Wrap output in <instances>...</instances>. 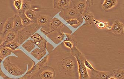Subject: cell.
I'll return each instance as SVG.
<instances>
[{"label":"cell","instance_id":"11","mask_svg":"<svg viewBox=\"0 0 124 79\" xmlns=\"http://www.w3.org/2000/svg\"><path fill=\"white\" fill-rule=\"evenodd\" d=\"M81 17L83 20L85 21L84 24L82 25V26H87L94 24L95 17L93 13L89 12V10H86L81 15Z\"/></svg>","mask_w":124,"mask_h":79},{"label":"cell","instance_id":"6","mask_svg":"<svg viewBox=\"0 0 124 79\" xmlns=\"http://www.w3.org/2000/svg\"><path fill=\"white\" fill-rule=\"evenodd\" d=\"M92 0H75L72 1V6L81 15L85 10L89 9L92 5Z\"/></svg>","mask_w":124,"mask_h":79},{"label":"cell","instance_id":"18","mask_svg":"<svg viewBox=\"0 0 124 79\" xmlns=\"http://www.w3.org/2000/svg\"><path fill=\"white\" fill-rule=\"evenodd\" d=\"M117 3L116 0H105L102 4V8L105 11H108L116 6Z\"/></svg>","mask_w":124,"mask_h":79},{"label":"cell","instance_id":"41","mask_svg":"<svg viewBox=\"0 0 124 79\" xmlns=\"http://www.w3.org/2000/svg\"><path fill=\"white\" fill-rule=\"evenodd\" d=\"M108 79H116V78H115L113 77H111L109 78H108Z\"/></svg>","mask_w":124,"mask_h":79},{"label":"cell","instance_id":"42","mask_svg":"<svg viewBox=\"0 0 124 79\" xmlns=\"http://www.w3.org/2000/svg\"></svg>","mask_w":124,"mask_h":79},{"label":"cell","instance_id":"2","mask_svg":"<svg viewBox=\"0 0 124 79\" xmlns=\"http://www.w3.org/2000/svg\"><path fill=\"white\" fill-rule=\"evenodd\" d=\"M71 50V55L75 58L78 63L79 79H90L87 68L84 63L86 58L77 46H74Z\"/></svg>","mask_w":124,"mask_h":79},{"label":"cell","instance_id":"3","mask_svg":"<svg viewBox=\"0 0 124 79\" xmlns=\"http://www.w3.org/2000/svg\"><path fill=\"white\" fill-rule=\"evenodd\" d=\"M41 27L37 23H33L29 26L25 27L21 31L17 32V36L15 42L21 45Z\"/></svg>","mask_w":124,"mask_h":79},{"label":"cell","instance_id":"39","mask_svg":"<svg viewBox=\"0 0 124 79\" xmlns=\"http://www.w3.org/2000/svg\"><path fill=\"white\" fill-rule=\"evenodd\" d=\"M106 28H107V29H108V30H110V31L111 29V26H106Z\"/></svg>","mask_w":124,"mask_h":79},{"label":"cell","instance_id":"24","mask_svg":"<svg viewBox=\"0 0 124 79\" xmlns=\"http://www.w3.org/2000/svg\"><path fill=\"white\" fill-rule=\"evenodd\" d=\"M112 77L116 79H124V69L120 68L114 70L112 71Z\"/></svg>","mask_w":124,"mask_h":79},{"label":"cell","instance_id":"17","mask_svg":"<svg viewBox=\"0 0 124 79\" xmlns=\"http://www.w3.org/2000/svg\"><path fill=\"white\" fill-rule=\"evenodd\" d=\"M46 53V49L41 50L39 48L35 49L30 53V54L38 60H40L43 58Z\"/></svg>","mask_w":124,"mask_h":79},{"label":"cell","instance_id":"12","mask_svg":"<svg viewBox=\"0 0 124 79\" xmlns=\"http://www.w3.org/2000/svg\"><path fill=\"white\" fill-rule=\"evenodd\" d=\"M71 1L70 0H54L53 1L54 8L62 10L65 9L70 7Z\"/></svg>","mask_w":124,"mask_h":79},{"label":"cell","instance_id":"38","mask_svg":"<svg viewBox=\"0 0 124 79\" xmlns=\"http://www.w3.org/2000/svg\"><path fill=\"white\" fill-rule=\"evenodd\" d=\"M3 79H16V78H12L9 77H8V76H6Z\"/></svg>","mask_w":124,"mask_h":79},{"label":"cell","instance_id":"35","mask_svg":"<svg viewBox=\"0 0 124 79\" xmlns=\"http://www.w3.org/2000/svg\"><path fill=\"white\" fill-rule=\"evenodd\" d=\"M6 76H7V75L5 74L4 72L2 70L1 67H0V77H2V78H4Z\"/></svg>","mask_w":124,"mask_h":79},{"label":"cell","instance_id":"4","mask_svg":"<svg viewBox=\"0 0 124 79\" xmlns=\"http://www.w3.org/2000/svg\"><path fill=\"white\" fill-rule=\"evenodd\" d=\"M4 69L10 75L19 77L24 75L25 72L22 70L19 67L10 61V56L7 57L3 62Z\"/></svg>","mask_w":124,"mask_h":79},{"label":"cell","instance_id":"5","mask_svg":"<svg viewBox=\"0 0 124 79\" xmlns=\"http://www.w3.org/2000/svg\"><path fill=\"white\" fill-rule=\"evenodd\" d=\"M59 15L65 21L71 19H79L82 18L81 15L72 6L71 7L70 6L67 9L61 11Z\"/></svg>","mask_w":124,"mask_h":79},{"label":"cell","instance_id":"22","mask_svg":"<svg viewBox=\"0 0 124 79\" xmlns=\"http://www.w3.org/2000/svg\"><path fill=\"white\" fill-rule=\"evenodd\" d=\"M13 51L11 49L8 47L1 46L0 48V56L4 59L12 55L13 53Z\"/></svg>","mask_w":124,"mask_h":79},{"label":"cell","instance_id":"30","mask_svg":"<svg viewBox=\"0 0 124 79\" xmlns=\"http://www.w3.org/2000/svg\"><path fill=\"white\" fill-rule=\"evenodd\" d=\"M93 22H94V24L97 25L98 28L100 29H103L106 27L105 22H103L102 21H99V20H96L95 19Z\"/></svg>","mask_w":124,"mask_h":79},{"label":"cell","instance_id":"7","mask_svg":"<svg viewBox=\"0 0 124 79\" xmlns=\"http://www.w3.org/2000/svg\"><path fill=\"white\" fill-rule=\"evenodd\" d=\"M37 75L42 79H54L55 76L54 69L48 66L43 68Z\"/></svg>","mask_w":124,"mask_h":79},{"label":"cell","instance_id":"8","mask_svg":"<svg viewBox=\"0 0 124 79\" xmlns=\"http://www.w3.org/2000/svg\"><path fill=\"white\" fill-rule=\"evenodd\" d=\"M112 71H101L95 69L90 70V79H108L112 77Z\"/></svg>","mask_w":124,"mask_h":79},{"label":"cell","instance_id":"27","mask_svg":"<svg viewBox=\"0 0 124 79\" xmlns=\"http://www.w3.org/2000/svg\"><path fill=\"white\" fill-rule=\"evenodd\" d=\"M49 57V54H48L45 57H44L38 63H37V65H38V67L40 70H41V69H42L44 67L46 66V65L48 61Z\"/></svg>","mask_w":124,"mask_h":79},{"label":"cell","instance_id":"28","mask_svg":"<svg viewBox=\"0 0 124 79\" xmlns=\"http://www.w3.org/2000/svg\"><path fill=\"white\" fill-rule=\"evenodd\" d=\"M31 4L29 1L27 0H23L22 5V9L21 10L23 11H26L27 10L31 9Z\"/></svg>","mask_w":124,"mask_h":79},{"label":"cell","instance_id":"33","mask_svg":"<svg viewBox=\"0 0 124 79\" xmlns=\"http://www.w3.org/2000/svg\"><path fill=\"white\" fill-rule=\"evenodd\" d=\"M63 42H64L65 46L66 47L70 49H72L74 46V44H73V43L71 42L70 41H63Z\"/></svg>","mask_w":124,"mask_h":79},{"label":"cell","instance_id":"34","mask_svg":"<svg viewBox=\"0 0 124 79\" xmlns=\"http://www.w3.org/2000/svg\"><path fill=\"white\" fill-rule=\"evenodd\" d=\"M5 36L2 33V31L0 32V47L2 46L4 42Z\"/></svg>","mask_w":124,"mask_h":79},{"label":"cell","instance_id":"21","mask_svg":"<svg viewBox=\"0 0 124 79\" xmlns=\"http://www.w3.org/2000/svg\"><path fill=\"white\" fill-rule=\"evenodd\" d=\"M17 34V32L15 31L13 29L10 31L5 36L3 44L10 42H15Z\"/></svg>","mask_w":124,"mask_h":79},{"label":"cell","instance_id":"25","mask_svg":"<svg viewBox=\"0 0 124 79\" xmlns=\"http://www.w3.org/2000/svg\"><path fill=\"white\" fill-rule=\"evenodd\" d=\"M20 46L17 42H15L12 41L7 42L5 44H3L2 46L8 47L11 49L12 51H14L15 50L18 49Z\"/></svg>","mask_w":124,"mask_h":79},{"label":"cell","instance_id":"19","mask_svg":"<svg viewBox=\"0 0 124 79\" xmlns=\"http://www.w3.org/2000/svg\"><path fill=\"white\" fill-rule=\"evenodd\" d=\"M25 13L27 17L33 23H37L38 16V14L36 10L31 8L25 11Z\"/></svg>","mask_w":124,"mask_h":79},{"label":"cell","instance_id":"40","mask_svg":"<svg viewBox=\"0 0 124 79\" xmlns=\"http://www.w3.org/2000/svg\"><path fill=\"white\" fill-rule=\"evenodd\" d=\"M3 59L2 58H1L0 56V65H1V63H2V62L3 61Z\"/></svg>","mask_w":124,"mask_h":79},{"label":"cell","instance_id":"16","mask_svg":"<svg viewBox=\"0 0 124 79\" xmlns=\"http://www.w3.org/2000/svg\"><path fill=\"white\" fill-rule=\"evenodd\" d=\"M24 26L22 20L18 14L14 15L13 19V30L16 32L19 31L23 29Z\"/></svg>","mask_w":124,"mask_h":79},{"label":"cell","instance_id":"1","mask_svg":"<svg viewBox=\"0 0 124 79\" xmlns=\"http://www.w3.org/2000/svg\"><path fill=\"white\" fill-rule=\"evenodd\" d=\"M57 67L61 74L71 76L77 69V60L72 56L65 57L57 62Z\"/></svg>","mask_w":124,"mask_h":79},{"label":"cell","instance_id":"37","mask_svg":"<svg viewBox=\"0 0 124 79\" xmlns=\"http://www.w3.org/2000/svg\"><path fill=\"white\" fill-rule=\"evenodd\" d=\"M30 79H42L40 77H39L37 75L34 76L33 77L30 78Z\"/></svg>","mask_w":124,"mask_h":79},{"label":"cell","instance_id":"14","mask_svg":"<svg viewBox=\"0 0 124 79\" xmlns=\"http://www.w3.org/2000/svg\"><path fill=\"white\" fill-rule=\"evenodd\" d=\"M51 19V17L50 16L42 15L38 16L37 23L41 27H50Z\"/></svg>","mask_w":124,"mask_h":79},{"label":"cell","instance_id":"23","mask_svg":"<svg viewBox=\"0 0 124 79\" xmlns=\"http://www.w3.org/2000/svg\"><path fill=\"white\" fill-rule=\"evenodd\" d=\"M22 46L28 53H30L35 48L36 45L32 39H29L23 44Z\"/></svg>","mask_w":124,"mask_h":79},{"label":"cell","instance_id":"13","mask_svg":"<svg viewBox=\"0 0 124 79\" xmlns=\"http://www.w3.org/2000/svg\"><path fill=\"white\" fill-rule=\"evenodd\" d=\"M124 24L119 20H116L114 21L111 26L110 30L112 32L116 34L123 35H124Z\"/></svg>","mask_w":124,"mask_h":79},{"label":"cell","instance_id":"36","mask_svg":"<svg viewBox=\"0 0 124 79\" xmlns=\"http://www.w3.org/2000/svg\"><path fill=\"white\" fill-rule=\"evenodd\" d=\"M17 79H30V78L29 77H27L26 75H24L22 77H21L19 78H17Z\"/></svg>","mask_w":124,"mask_h":79},{"label":"cell","instance_id":"20","mask_svg":"<svg viewBox=\"0 0 124 79\" xmlns=\"http://www.w3.org/2000/svg\"><path fill=\"white\" fill-rule=\"evenodd\" d=\"M18 15L22 20V23L24 26H27L34 23L27 17L24 11L22 10L18 11Z\"/></svg>","mask_w":124,"mask_h":79},{"label":"cell","instance_id":"26","mask_svg":"<svg viewBox=\"0 0 124 79\" xmlns=\"http://www.w3.org/2000/svg\"><path fill=\"white\" fill-rule=\"evenodd\" d=\"M66 22L70 26H76L80 25L83 22V20L82 17L79 19H71L66 20Z\"/></svg>","mask_w":124,"mask_h":79},{"label":"cell","instance_id":"32","mask_svg":"<svg viewBox=\"0 0 124 79\" xmlns=\"http://www.w3.org/2000/svg\"><path fill=\"white\" fill-rule=\"evenodd\" d=\"M84 63L85 67H86V68L89 69V70H92L95 69V68L93 67L91 63L89 62L88 61L87 59H85V60L84 61Z\"/></svg>","mask_w":124,"mask_h":79},{"label":"cell","instance_id":"31","mask_svg":"<svg viewBox=\"0 0 124 79\" xmlns=\"http://www.w3.org/2000/svg\"><path fill=\"white\" fill-rule=\"evenodd\" d=\"M66 35L65 33H63V32H59L58 35L55 38V39H57V40H60V41H64L66 38Z\"/></svg>","mask_w":124,"mask_h":79},{"label":"cell","instance_id":"15","mask_svg":"<svg viewBox=\"0 0 124 79\" xmlns=\"http://www.w3.org/2000/svg\"><path fill=\"white\" fill-rule=\"evenodd\" d=\"M13 19L14 15L8 18L5 22L2 31L4 36L13 29Z\"/></svg>","mask_w":124,"mask_h":79},{"label":"cell","instance_id":"9","mask_svg":"<svg viewBox=\"0 0 124 79\" xmlns=\"http://www.w3.org/2000/svg\"><path fill=\"white\" fill-rule=\"evenodd\" d=\"M34 44L41 50L46 49L47 41L43 38L39 34L35 33L30 37Z\"/></svg>","mask_w":124,"mask_h":79},{"label":"cell","instance_id":"10","mask_svg":"<svg viewBox=\"0 0 124 79\" xmlns=\"http://www.w3.org/2000/svg\"><path fill=\"white\" fill-rule=\"evenodd\" d=\"M65 26V25L58 18H51L50 25V27L51 30L50 32H46V35L55 31H60V30L64 27Z\"/></svg>","mask_w":124,"mask_h":79},{"label":"cell","instance_id":"29","mask_svg":"<svg viewBox=\"0 0 124 79\" xmlns=\"http://www.w3.org/2000/svg\"><path fill=\"white\" fill-rule=\"evenodd\" d=\"M22 0H15L14 1L13 4L14 6L18 12L21 10L22 9Z\"/></svg>","mask_w":124,"mask_h":79}]
</instances>
